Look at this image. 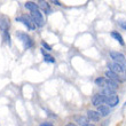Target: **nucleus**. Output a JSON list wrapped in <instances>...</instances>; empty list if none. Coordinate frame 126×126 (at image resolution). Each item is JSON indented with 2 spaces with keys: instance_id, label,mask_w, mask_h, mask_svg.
I'll use <instances>...</instances> for the list:
<instances>
[{
  "instance_id": "1",
  "label": "nucleus",
  "mask_w": 126,
  "mask_h": 126,
  "mask_svg": "<svg viewBox=\"0 0 126 126\" xmlns=\"http://www.w3.org/2000/svg\"><path fill=\"white\" fill-rule=\"evenodd\" d=\"M16 37L18 38V40H21V43L23 44L24 49H30L32 48L34 43H33V39L31 38L27 32H23V31H17L16 32Z\"/></svg>"
},
{
  "instance_id": "2",
  "label": "nucleus",
  "mask_w": 126,
  "mask_h": 126,
  "mask_svg": "<svg viewBox=\"0 0 126 126\" xmlns=\"http://www.w3.org/2000/svg\"><path fill=\"white\" fill-rule=\"evenodd\" d=\"M15 20H16V22H20V23H22L23 25H25L28 30H34L37 28L36 24L33 23L32 18L30 17V15L23 14V15H21V16H17Z\"/></svg>"
},
{
  "instance_id": "3",
  "label": "nucleus",
  "mask_w": 126,
  "mask_h": 126,
  "mask_svg": "<svg viewBox=\"0 0 126 126\" xmlns=\"http://www.w3.org/2000/svg\"><path fill=\"white\" fill-rule=\"evenodd\" d=\"M29 15H30V17L32 18L33 23L36 24V27H38V28L44 27V24H45V22H44V16H43V13H41L39 9L34 10V12H31Z\"/></svg>"
},
{
  "instance_id": "4",
  "label": "nucleus",
  "mask_w": 126,
  "mask_h": 126,
  "mask_svg": "<svg viewBox=\"0 0 126 126\" xmlns=\"http://www.w3.org/2000/svg\"><path fill=\"white\" fill-rule=\"evenodd\" d=\"M110 57L112 59L113 62H116V63H119L120 65H125V63H126V57L125 55H124L123 53H120V52H115V50H111L109 53Z\"/></svg>"
},
{
  "instance_id": "5",
  "label": "nucleus",
  "mask_w": 126,
  "mask_h": 126,
  "mask_svg": "<svg viewBox=\"0 0 126 126\" xmlns=\"http://www.w3.org/2000/svg\"><path fill=\"white\" fill-rule=\"evenodd\" d=\"M91 101H92V104H93L94 107H96V108H97L99 106H101V104H104V103H106V96L102 95L101 93L94 94V95L92 96Z\"/></svg>"
},
{
  "instance_id": "6",
  "label": "nucleus",
  "mask_w": 126,
  "mask_h": 126,
  "mask_svg": "<svg viewBox=\"0 0 126 126\" xmlns=\"http://www.w3.org/2000/svg\"><path fill=\"white\" fill-rule=\"evenodd\" d=\"M10 28V20L7 15H0V30L8 31Z\"/></svg>"
},
{
  "instance_id": "7",
  "label": "nucleus",
  "mask_w": 126,
  "mask_h": 126,
  "mask_svg": "<svg viewBox=\"0 0 126 126\" xmlns=\"http://www.w3.org/2000/svg\"><path fill=\"white\" fill-rule=\"evenodd\" d=\"M108 68H109L110 71L119 75V73H124L125 70H124V66L120 65L119 63H116V62H111V63H108Z\"/></svg>"
},
{
  "instance_id": "8",
  "label": "nucleus",
  "mask_w": 126,
  "mask_h": 126,
  "mask_svg": "<svg viewBox=\"0 0 126 126\" xmlns=\"http://www.w3.org/2000/svg\"><path fill=\"white\" fill-rule=\"evenodd\" d=\"M119 103V97L118 95H112V96H106V106H108L109 108H113V107H116L117 104Z\"/></svg>"
},
{
  "instance_id": "9",
  "label": "nucleus",
  "mask_w": 126,
  "mask_h": 126,
  "mask_svg": "<svg viewBox=\"0 0 126 126\" xmlns=\"http://www.w3.org/2000/svg\"><path fill=\"white\" fill-rule=\"evenodd\" d=\"M38 6H39V8L41 9V12L45 14H50L52 13V8H50V5L47 1H43V0H40V1H38Z\"/></svg>"
},
{
  "instance_id": "10",
  "label": "nucleus",
  "mask_w": 126,
  "mask_h": 126,
  "mask_svg": "<svg viewBox=\"0 0 126 126\" xmlns=\"http://www.w3.org/2000/svg\"><path fill=\"white\" fill-rule=\"evenodd\" d=\"M87 118H88V120H91V122H100L101 116H100V113L97 112V111H95V110H88V111H87Z\"/></svg>"
},
{
  "instance_id": "11",
  "label": "nucleus",
  "mask_w": 126,
  "mask_h": 126,
  "mask_svg": "<svg viewBox=\"0 0 126 126\" xmlns=\"http://www.w3.org/2000/svg\"><path fill=\"white\" fill-rule=\"evenodd\" d=\"M104 76H106V78L113 80V81H116V83H118V84H119L120 81H123V80L120 79V77L118 76L117 73L112 72V71H110V70H107L106 73H104Z\"/></svg>"
},
{
  "instance_id": "12",
  "label": "nucleus",
  "mask_w": 126,
  "mask_h": 126,
  "mask_svg": "<svg viewBox=\"0 0 126 126\" xmlns=\"http://www.w3.org/2000/svg\"><path fill=\"white\" fill-rule=\"evenodd\" d=\"M96 111L100 113L101 117H107V116H109V113H110V108L108 106H106V104H101V106L97 107Z\"/></svg>"
},
{
  "instance_id": "13",
  "label": "nucleus",
  "mask_w": 126,
  "mask_h": 126,
  "mask_svg": "<svg viewBox=\"0 0 126 126\" xmlns=\"http://www.w3.org/2000/svg\"><path fill=\"white\" fill-rule=\"evenodd\" d=\"M73 119H75V123L79 124L80 126H83V125H86V124H88V118H87V116L76 115V116L73 117Z\"/></svg>"
},
{
  "instance_id": "14",
  "label": "nucleus",
  "mask_w": 126,
  "mask_h": 126,
  "mask_svg": "<svg viewBox=\"0 0 126 126\" xmlns=\"http://www.w3.org/2000/svg\"><path fill=\"white\" fill-rule=\"evenodd\" d=\"M111 37H112L115 40H117L118 43L122 45V46H125V41H124V38L122 37V34H120L118 31H111Z\"/></svg>"
},
{
  "instance_id": "15",
  "label": "nucleus",
  "mask_w": 126,
  "mask_h": 126,
  "mask_svg": "<svg viewBox=\"0 0 126 126\" xmlns=\"http://www.w3.org/2000/svg\"><path fill=\"white\" fill-rule=\"evenodd\" d=\"M24 7H25L28 10H30V13H31V12H34V10H38V9H39L38 3L33 2V1H27V2L24 3Z\"/></svg>"
},
{
  "instance_id": "16",
  "label": "nucleus",
  "mask_w": 126,
  "mask_h": 126,
  "mask_svg": "<svg viewBox=\"0 0 126 126\" xmlns=\"http://www.w3.org/2000/svg\"><path fill=\"white\" fill-rule=\"evenodd\" d=\"M40 52H41V54H43L44 61H45V62H47V63H55V59H54V56H52L50 54L46 53L44 48H41V49H40Z\"/></svg>"
},
{
  "instance_id": "17",
  "label": "nucleus",
  "mask_w": 126,
  "mask_h": 126,
  "mask_svg": "<svg viewBox=\"0 0 126 126\" xmlns=\"http://www.w3.org/2000/svg\"><path fill=\"white\" fill-rule=\"evenodd\" d=\"M101 94L108 97V96L116 95V91L111 90V88H109V87H103V88H102V92H101Z\"/></svg>"
},
{
  "instance_id": "18",
  "label": "nucleus",
  "mask_w": 126,
  "mask_h": 126,
  "mask_svg": "<svg viewBox=\"0 0 126 126\" xmlns=\"http://www.w3.org/2000/svg\"><path fill=\"white\" fill-rule=\"evenodd\" d=\"M95 85L103 88V87L106 86V77H97L95 79Z\"/></svg>"
},
{
  "instance_id": "19",
  "label": "nucleus",
  "mask_w": 126,
  "mask_h": 126,
  "mask_svg": "<svg viewBox=\"0 0 126 126\" xmlns=\"http://www.w3.org/2000/svg\"><path fill=\"white\" fill-rule=\"evenodd\" d=\"M2 40L5 41L6 44H8V45H12V41H10V34L8 31H3L2 32Z\"/></svg>"
},
{
  "instance_id": "20",
  "label": "nucleus",
  "mask_w": 126,
  "mask_h": 126,
  "mask_svg": "<svg viewBox=\"0 0 126 126\" xmlns=\"http://www.w3.org/2000/svg\"><path fill=\"white\" fill-rule=\"evenodd\" d=\"M41 46H43V48H44V49L48 50V52H50V50H53V48H52V46H50L49 44L45 43V41H41Z\"/></svg>"
},
{
  "instance_id": "21",
  "label": "nucleus",
  "mask_w": 126,
  "mask_h": 126,
  "mask_svg": "<svg viewBox=\"0 0 126 126\" xmlns=\"http://www.w3.org/2000/svg\"><path fill=\"white\" fill-rule=\"evenodd\" d=\"M118 24L120 25V28H123L124 30H126V21H119Z\"/></svg>"
},
{
  "instance_id": "22",
  "label": "nucleus",
  "mask_w": 126,
  "mask_h": 126,
  "mask_svg": "<svg viewBox=\"0 0 126 126\" xmlns=\"http://www.w3.org/2000/svg\"><path fill=\"white\" fill-rule=\"evenodd\" d=\"M50 3H54V5H56V6H61V5H62V3H61L60 1H57V0H52Z\"/></svg>"
},
{
  "instance_id": "23",
  "label": "nucleus",
  "mask_w": 126,
  "mask_h": 126,
  "mask_svg": "<svg viewBox=\"0 0 126 126\" xmlns=\"http://www.w3.org/2000/svg\"><path fill=\"white\" fill-rule=\"evenodd\" d=\"M39 126H54V125L52 123H47V122H46V123H41Z\"/></svg>"
},
{
  "instance_id": "24",
  "label": "nucleus",
  "mask_w": 126,
  "mask_h": 126,
  "mask_svg": "<svg viewBox=\"0 0 126 126\" xmlns=\"http://www.w3.org/2000/svg\"><path fill=\"white\" fill-rule=\"evenodd\" d=\"M65 126H77V124L76 123H68Z\"/></svg>"
},
{
  "instance_id": "25",
  "label": "nucleus",
  "mask_w": 126,
  "mask_h": 126,
  "mask_svg": "<svg viewBox=\"0 0 126 126\" xmlns=\"http://www.w3.org/2000/svg\"><path fill=\"white\" fill-rule=\"evenodd\" d=\"M83 126H95V125H94V124H90V123H88V124H86V125H83Z\"/></svg>"
},
{
  "instance_id": "26",
  "label": "nucleus",
  "mask_w": 126,
  "mask_h": 126,
  "mask_svg": "<svg viewBox=\"0 0 126 126\" xmlns=\"http://www.w3.org/2000/svg\"><path fill=\"white\" fill-rule=\"evenodd\" d=\"M124 106H125V107H126V101H125V103H124Z\"/></svg>"
}]
</instances>
